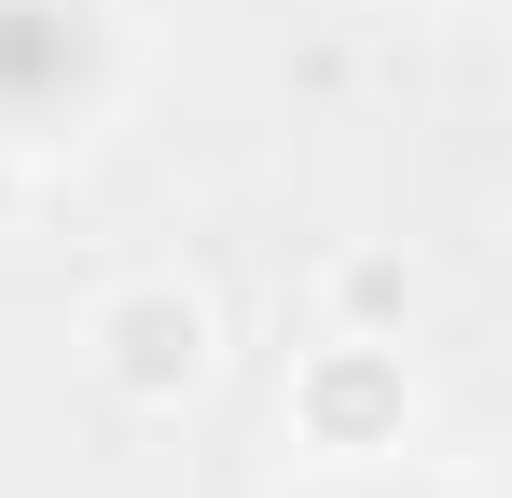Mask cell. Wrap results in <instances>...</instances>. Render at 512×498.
I'll list each match as a JSON object with an SVG mask.
<instances>
[{"label": "cell", "mask_w": 512, "mask_h": 498, "mask_svg": "<svg viewBox=\"0 0 512 498\" xmlns=\"http://www.w3.org/2000/svg\"><path fill=\"white\" fill-rule=\"evenodd\" d=\"M125 83L111 42V0H0V153H42V139H84Z\"/></svg>", "instance_id": "6da1fadb"}, {"label": "cell", "mask_w": 512, "mask_h": 498, "mask_svg": "<svg viewBox=\"0 0 512 498\" xmlns=\"http://www.w3.org/2000/svg\"><path fill=\"white\" fill-rule=\"evenodd\" d=\"M97 360H111L125 402H180V388L208 374V305L167 291V277H153V291H111V305H97Z\"/></svg>", "instance_id": "7a4b0ae2"}, {"label": "cell", "mask_w": 512, "mask_h": 498, "mask_svg": "<svg viewBox=\"0 0 512 498\" xmlns=\"http://www.w3.org/2000/svg\"><path fill=\"white\" fill-rule=\"evenodd\" d=\"M402 429V360L388 346H333V374H319V443L333 457H374Z\"/></svg>", "instance_id": "3957f363"}, {"label": "cell", "mask_w": 512, "mask_h": 498, "mask_svg": "<svg viewBox=\"0 0 512 498\" xmlns=\"http://www.w3.org/2000/svg\"><path fill=\"white\" fill-rule=\"evenodd\" d=\"M333 498H429V485H333Z\"/></svg>", "instance_id": "277c9868"}]
</instances>
